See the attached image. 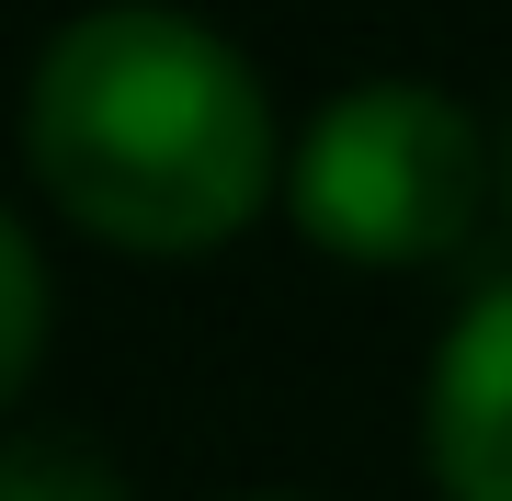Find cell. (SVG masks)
<instances>
[{
    "instance_id": "obj_5",
    "label": "cell",
    "mask_w": 512,
    "mask_h": 501,
    "mask_svg": "<svg viewBox=\"0 0 512 501\" xmlns=\"http://www.w3.org/2000/svg\"><path fill=\"white\" fill-rule=\"evenodd\" d=\"M0 297H12V331H0V388H35L46 365V262H35V228H0Z\"/></svg>"
},
{
    "instance_id": "obj_4",
    "label": "cell",
    "mask_w": 512,
    "mask_h": 501,
    "mask_svg": "<svg viewBox=\"0 0 512 501\" xmlns=\"http://www.w3.org/2000/svg\"><path fill=\"white\" fill-rule=\"evenodd\" d=\"M0 501H126V479H114L80 433H12V456H0Z\"/></svg>"
},
{
    "instance_id": "obj_6",
    "label": "cell",
    "mask_w": 512,
    "mask_h": 501,
    "mask_svg": "<svg viewBox=\"0 0 512 501\" xmlns=\"http://www.w3.org/2000/svg\"><path fill=\"white\" fill-rule=\"evenodd\" d=\"M501 205H512V126H501Z\"/></svg>"
},
{
    "instance_id": "obj_1",
    "label": "cell",
    "mask_w": 512,
    "mask_h": 501,
    "mask_svg": "<svg viewBox=\"0 0 512 501\" xmlns=\"http://www.w3.org/2000/svg\"><path fill=\"white\" fill-rule=\"evenodd\" d=\"M23 160L80 240L183 262L274 205V103L217 23L114 0L57 23V46L35 57Z\"/></svg>"
},
{
    "instance_id": "obj_3",
    "label": "cell",
    "mask_w": 512,
    "mask_h": 501,
    "mask_svg": "<svg viewBox=\"0 0 512 501\" xmlns=\"http://www.w3.org/2000/svg\"><path fill=\"white\" fill-rule=\"evenodd\" d=\"M421 445L444 501H512V285H490L433 353Z\"/></svg>"
},
{
    "instance_id": "obj_2",
    "label": "cell",
    "mask_w": 512,
    "mask_h": 501,
    "mask_svg": "<svg viewBox=\"0 0 512 501\" xmlns=\"http://www.w3.org/2000/svg\"><path fill=\"white\" fill-rule=\"evenodd\" d=\"M490 194V149H478V114L433 80H365V92L319 103V126L285 160V205L330 262H444L478 228Z\"/></svg>"
}]
</instances>
